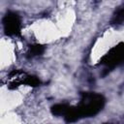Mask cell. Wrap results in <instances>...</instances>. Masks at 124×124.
<instances>
[{
	"label": "cell",
	"mask_w": 124,
	"mask_h": 124,
	"mask_svg": "<svg viewBox=\"0 0 124 124\" xmlns=\"http://www.w3.org/2000/svg\"><path fill=\"white\" fill-rule=\"evenodd\" d=\"M106 99L102 94L95 92H82L78 106L70 107L64 119L68 123L76 122L80 118L92 117L98 114L105 107Z\"/></svg>",
	"instance_id": "6da1fadb"
},
{
	"label": "cell",
	"mask_w": 124,
	"mask_h": 124,
	"mask_svg": "<svg viewBox=\"0 0 124 124\" xmlns=\"http://www.w3.org/2000/svg\"><path fill=\"white\" fill-rule=\"evenodd\" d=\"M100 64L106 66L107 72L124 64V43H120L117 46H113L108 50L107 54H105L101 60Z\"/></svg>",
	"instance_id": "7a4b0ae2"
},
{
	"label": "cell",
	"mask_w": 124,
	"mask_h": 124,
	"mask_svg": "<svg viewBox=\"0 0 124 124\" xmlns=\"http://www.w3.org/2000/svg\"><path fill=\"white\" fill-rule=\"evenodd\" d=\"M4 32L7 36H19L21 29V20L19 16L12 11L5 14L3 17Z\"/></svg>",
	"instance_id": "3957f363"
},
{
	"label": "cell",
	"mask_w": 124,
	"mask_h": 124,
	"mask_svg": "<svg viewBox=\"0 0 124 124\" xmlns=\"http://www.w3.org/2000/svg\"><path fill=\"white\" fill-rule=\"evenodd\" d=\"M110 24L113 26H121L124 24V6L119 7L113 14L111 19H110Z\"/></svg>",
	"instance_id": "277c9868"
},
{
	"label": "cell",
	"mask_w": 124,
	"mask_h": 124,
	"mask_svg": "<svg viewBox=\"0 0 124 124\" xmlns=\"http://www.w3.org/2000/svg\"><path fill=\"white\" fill-rule=\"evenodd\" d=\"M70 105L68 104H65V103H60V104H55L54 106L51 107L50 110H51V113L55 116H65L67 111L69 110L70 108Z\"/></svg>",
	"instance_id": "5b68a950"
},
{
	"label": "cell",
	"mask_w": 124,
	"mask_h": 124,
	"mask_svg": "<svg viewBox=\"0 0 124 124\" xmlns=\"http://www.w3.org/2000/svg\"><path fill=\"white\" fill-rule=\"evenodd\" d=\"M45 51V46H42V45H39V44H36V45H32V46H29V51H28V55L27 57H34V56H39V55H42Z\"/></svg>",
	"instance_id": "8992f818"
},
{
	"label": "cell",
	"mask_w": 124,
	"mask_h": 124,
	"mask_svg": "<svg viewBox=\"0 0 124 124\" xmlns=\"http://www.w3.org/2000/svg\"><path fill=\"white\" fill-rule=\"evenodd\" d=\"M23 84H26V85H29V86H32V87H36V86L41 84V80L37 77H35V76L27 75L25 77V78H24Z\"/></svg>",
	"instance_id": "52a82bcc"
},
{
	"label": "cell",
	"mask_w": 124,
	"mask_h": 124,
	"mask_svg": "<svg viewBox=\"0 0 124 124\" xmlns=\"http://www.w3.org/2000/svg\"><path fill=\"white\" fill-rule=\"evenodd\" d=\"M104 124H110V123H104Z\"/></svg>",
	"instance_id": "ba28073f"
}]
</instances>
